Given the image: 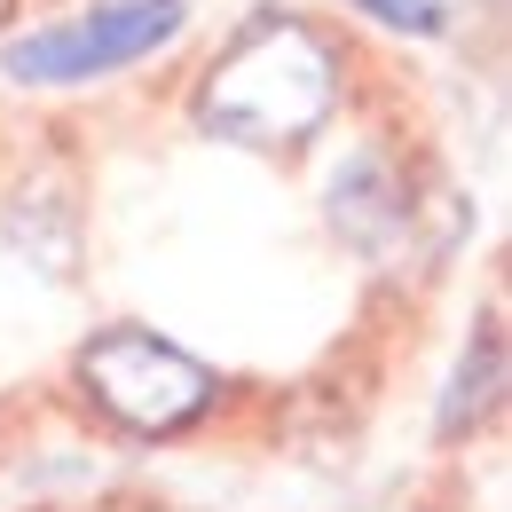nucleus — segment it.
Wrapping results in <instances>:
<instances>
[{
    "label": "nucleus",
    "mask_w": 512,
    "mask_h": 512,
    "mask_svg": "<svg viewBox=\"0 0 512 512\" xmlns=\"http://www.w3.org/2000/svg\"><path fill=\"white\" fill-rule=\"evenodd\" d=\"M347 95L339 40L300 8H253L190 87V119L205 142H229L245 158H292L308 150Z\"/></svg>",
    "instance_id": "f257e3e1"
},
{
    "label": "nucleus",
    "mask_w": 512,
    "mask_h": 512,
    "mask_svg": "<svg viewBox=\"0 0 512 512\" xmlns=\"http://www.w3.org/2000/svg\"><path fill=\"white\" fill-rule=\"evenodd\" d=\"M71 386L127 442H174V434H190L221 410V371L205 355H190L182 339H166L158 323L87 331L79 355H71Z\"/></svg>",
    "instance_id": "f03ea898"
},
{
    "label": "nucleus",
    "mask_w": 512,
    "mask_h": 512,
    "mask_svg": "<svg viewBox=\"0 0 512 512\" xmlns=\"http://www.w3.org/2000/svg\"><path fill=\"white\" fill-rule=\"evenodd\" d=\"M190 0H87L56 24H24L0 40V71L16 87H87L111 71L150 64L166 40H182Z\"/></svg>",
    "instance_id": "7ed1b4c3"
},
{
    "label": "nucleus",
    "mask_w": 512,
    "mask_h": 512,
    "mask_svg": "<svg viewBox=\"0 0 512 512\" xmlns=\"http://www.w3.org/2000/svg\"><path fill=\"white\" fill-rule=\"evenodd\" d=\"M323 213H331V237H339L347 253L379 260L418 229V190H410V174L386 158L379 142H363V150H347V158L331 166Z\"/></svg>",
    "instance_id": "20e7f679"
},
{
    "label": "nucleus",
    "mask_w": 512,
    "mask_h": 512,
    "mask_svg": "<svg viewBox=\"0 0 512 512\" xmlns=\"http://www.w3.org/2000/svg\"><path fill=\"white\" fill-rule=\"evenodd\" d=\"M0 237H8V253L32 260L48 284H71V276H79V260H87V213H79L71 174H56V166L24 174V182L8 190Z\"/></svg>",
    "instance_id": "39448f33"
},
{
    "label": "nucleus",
    "mask_w": 512,
    "mask_h": 512,
    "mask_svg": "<svg viewBox=\"0 0 512 512\" xmlns=\"http://www.w3.org/2000/svg\"><path fill=\"white\" fill-rule=\"evenodd\" d=\"M497 402H505V316L489 308V316L465 331V355H457V371H449V386H442L434 434H442V442L481 434V426L497 418Z\"/></svg>",
    "instance_id": "423d86ee"
},
{
    "label": "nucleus",
    "mask_w": 512,
    "mask_h": 512,
    "mask_svg": "<svg viewBox=\"0 0 512 512\" xmlns=\"http://www.w3.org/2000/svg\"><path fill=\"white\" fill-rule=\"evenodd\" d=\"M363 24H379V32H394V40H442L449 32V8L442 0H347Z\"/></svg>",
    "instance_id": "0eeeda50"
}]
</instances>
